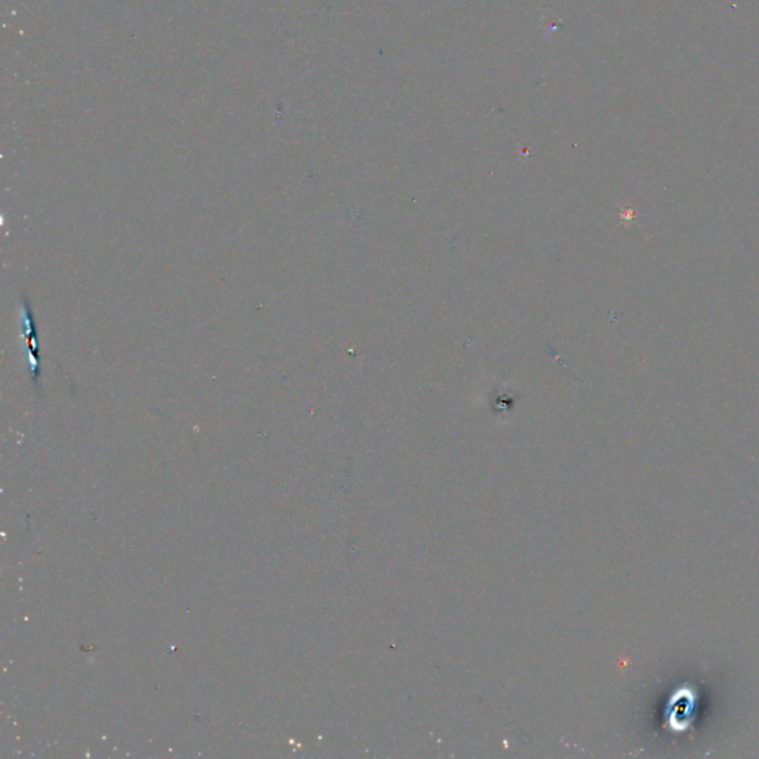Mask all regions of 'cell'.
<instances>
[{
	"label": "cell",
	"instance_id": "cell-1",
	"mask_svg": "<svg viewBox=\"0 0 759 759\" xmlns=\"http://www.w3.org/2000/svg\"><path fill=\"white\" fill-rule=\"evenodd\" d=\"M21 329H23V337H25V340H27L25 347H27V355H29V359H30L33 383L38 384L39 378H40V355H39L38 328H36V322H34L32 307L27 301L23 303Z\"/></svg>",
	"mask_w": 759,
	"mask_h": 759
}]
</instances>
